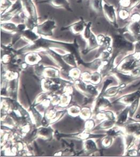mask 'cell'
<instances>
[{"label": "cell", "instance_id": "obj_1", "mask_svg": "<svg viewBox=\"0 0 140 157\" xmlns=\"http://www.w3.org/2000/svg\"><path fill=\"white\" fill-rule=\"evenodd\" d=\"M140 66V52L127 56L120 64L119 70L122 73L130 74L134 69Z\"/></svg>", "mask_w": 140, "mask_h": 157}, {"label": "cell", "instance_id": "obj_2", "mask_svg": "<svg viewBox=\"0 0 140 157\" xmlns=\"http://www.w3.org/2000/svg\"><path fill=\"white\" fill-rule=\"evenodd\" d=\"M124 132L126 134H132L140 140V121L126 124L124 127Z\"/></svg>", "mask_w": 140, "mask_h": 157}, {"label": "cell", "instance_id": "obj_3", "mask_svg": "<svg viewBox=\"0 0 140 157\" xmlns=\"http://www.w3.org/2000/svg\"><path fill=\"white\" fill-rule=\"evenodd\" d=\"M55 22L53 21H47L38 26V31L42 34L51 35L52 34V30L55 27Z\"/></svg>", "mask_w": 140, "mask_h": 157}, {"label": "cell", "instance_id": "obj_4", "mask_svg": "<svg viewBox=\"0 0 140 157\" xmlns=\"http://www.w3.org/2000/svg\"><path fill=\"white\" fill-rule=\"evenodd\" d=\"M140 98V91L137 90L134 92L125 95L118 100V101L124 105H130L135 101L136 99Z\"/></svg>", "mask_w": 140, "mask_h": 157}, {"label": "cell", "instance_id": "obj_5", "mask_svg": "<svg viewBox=\"0 0 140 157\" xmlns=\"http://www.w3.org/2000/svg\"><path fill=\"white\" fill-rule=\"evenodd\" d=\"M24 2L25 6L26 8L27 11L29 13L31 19L33 20L34 22L37 23V16L36 10L34 6L33 3L31 0H24Z\"/></svg>", "mask_w": 140, "mask_h": 157}, {"label": "cell", "instance_id": "obj_6", "mask_svg": "<svg viewBox=\"0 0 140 157\" xmlns=\"http://www.w3.org/2000/svg\"><path fill=\"white\" fill-rule=\"evenodd\" d=\"M129 110L130 107L127 105L125 109L122 110L120 115H119L117 123L119 125H124L125 124L129 117Z\"/></svg>", "mask_w": 140, "mask_h": 157}, {"label": "cell", "instance_id": "obj_7", "mask_svg": "<svg viewBox=\"0 0 140 157\" xmlns=\"http://www.w3.org/2000/svg\"><path fill=\"white\" fill-rule=\"evenodd\" d=\"M140 98L136 99L135 101L132 103L130 105V110H129V117L132 118L134 117L135 113L138 109V106L140 105Z\"/></svg>", "mask_w": 140, "mask_h": 157}, {"label": "cell", "instance_id": "obj_8", "mask_svg": "<svg viewBox=\"0 0 140 157\" xmlns=\"http://www.w3.org/2000/svg\"><path fill=\"white\" fill-rule=\"evenodd\" d=\"M104 10L105 11L106 14L107 15L109 19L112 22H115L116 17H115V13H114L113 6H109L107 4H105L104 6Z\"/></svg>", "mask_w": 140, "mask_h": 157}, {"label": "cell", "instance_id": "obj_9", "mask_svg": "<svg viewBox=\"0 0 140 157\" xmlns=\"http://www.w3.org/2000/svg\"><path fill=\"white\" fill-rule=\"evenodd\" d=\"M53 6H64L69 9V4L66 0H49Z\"/></svg>", "mask_w": 140, "mask_h": 157}, {"label": "cell", "instance_id": "obj_10", "mask_svg": "<svg viewBox=\"0 0 140 157\" xmlns=\"http://www.w3.org/2000/svg\"><path fill=\"white\" fill-rule=\"evenodd\" d=\"M72 28L74 31L77 32H79L80 31L83 29V21H81L80 22L76 23L75 24L72 26Z\"/></svg>", "mask_w": 140, "mask_h": 157}, {"label": "cell", "instance_id": "obj_11", "mask_svg": "<svg viewBox=\"0 0 140 157\" xmlns=\"http://www.w3.org/2000/svg\"><path fill=\"white\" fill-rule=\"evenodd\" d=\"M11 2H9L8 0H2L1 1V10L3 12V10H6V9L10 6Z\"/></svg>", "mask_w": 140, "mask_h": 157}, {"label": "cell", "instance_id": "obj_12", "mask_svg": "<svg viewBox=\"0 0 140 157\" xmlns=\"http://www.w3.org/2000/svg\"><path fill=\"white\" fill-rule=\"evenodd\" d=\"M132 30L133 33L136 35H140V26L139 24L138 23H136L135 24H134V26H133L132 28Z\"/></svg>", "mask_w": 140, "mask_h": 157}, {"label": "cell", "instance_id": "obj_13", "mask_svg": "<svg viewBox=\"0 0 140 157\" xmlns=\"http://www.w3.org/2000/svg\"><path fill=\"white\" fill-rule=\"evenodd\" d=\"M25 35L26 36L28 37L29 38L32 40H35V39L38 37V36H37L34 33H33L32 32H30V30H26V31H25Z\"/></svg>", "mask_w": 140, "mask_h": 157}, {"label": "cell", "instance_id": "obj_14", "mask_svg": "<svg viewBox=\"0 0 140 157\" xmlns=\"http://www.w3.org/2000/svg\"><path fill=\"white\" fill-rule=\"evenodd\" d=\"M90 23L86 27L85 29V36L86 37L88 38L90 36Z\"/></svg>", "mask_w": 140, "mask_h": 157}, {"label": "cell", "instance_id": "obj_15", "mask_svg": "<svg viewBox=\"0 0 140 157\" xmlns=\"http://www.w3.org/2000/svg\"><path fill=\"white\" fill-rule=\"evenodd\" d=\"M4 26L6 27V28H7L8 29L11 30V29H16V26L14 24H11V23H8V24H5Z\"/></svg>", "mask_w": 140, "mask_h": 157}, {"label": "cell", "instance_id": "obj_16", "mask_svg": "<svg viewBox=\"0 0 140 157\" xmlns=\"http://www.w3.org/2000/svg\"><path fill=\"white\" fill-rule=\"evenodd\" d=\"M88 90L90 91V92L92 93V94H97V91L96 90V89L91 85L88 86Z\"/></svg>", "mask_w": 140, "mask_h": 157}, {"label": "cell", "instance_id": "obj_17", "mask_svg": "<svg viewBox=\"0 0 140 157\" xmlns=\"http://www.w3.org/2000/svg\"><path fill=\"white\" fill-rule=\"evenodd\" d=\"M112 82V81L111 80H110V79H108L107 81H106L105 82H104V85L103 89V92H104L105 91V90H106V88L107 87L108 85L111 84V83Z\"/></svg>", "mask_w": 140, "mask_h": 157}, {"label": "cell", "instance_id": "obj_18", "mask_svg": "<svg viewBox=\"0 0 140 157\" xmlns=\"http://www.w3.org/2000/svg\"><path fill=\"white\" fill-rule=\"evenodd\" d=\"M108 134L110 136H114V135H116L117 134V132L114 131V129H111L108 131Z\"/></svg>", "mask_w": 140, "mask_h": 157}, {"label": "cell", "instance_id": "obj_19", "mask_svg": "<svg viewBox=\"0 0 140 157\" xmlns=\"http://www.w3.org/2000/svg\"><path fill=\"white\" fill-rule=\"evenodd\" d=\"M88 145H90L91 149H95L96 147L95 143H94L93 142H92V141H89L88 142Z\"/></svg>", "mask_w": 140, "mask_h": 157}, {"label": "cell", "instance_id": "obj_20", "mask_svg": "<svg viewBox=\"0 0 140 157\" xmlns=\"http://www.w3.org/2000/svg\"><path fill=\"white\" fill-rule=\"evenodd\" d=\"M49 132V130L47 129H43L41 131V133H42L43 134H47Z\"/></svg>", "mask_w": 140, "mask_h": 157}, {"label": "cell", "instance_id": "obj_21", "mask_svg": "<svg viewBox=\"0 0 140 157\" xmlns=\"http://www.w3.org/2000/svg\"><path fill=\"white\" fill-rule=\"evenodd\" d=\"M58 88V86H57V85H54L53 86V89L54 90H56V89H57Z\"/></svg>", "mask_w": 140, "mask_h": 157}]
</instances>
